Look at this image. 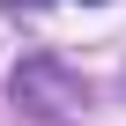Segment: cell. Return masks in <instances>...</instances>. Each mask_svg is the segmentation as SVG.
I'll return each mask as SVG.
<instances>
[{
  "instance_id": "7a4b0ae2",
  "label": "cell",
  "mask_w": 126,
  "mask_h": 126,
  "mask_svg": "<svg viewBox=\"0 0 126 126\" xmlns=\"http://www.w3.org/2000/svg\"><path fill=\"white\" fill-rule=\"evenodd\" d=\"M15 8H37V0H15ZM89 8H96V0H89Z\"/></svg>"
},
{
  "instance_id": "6da1fadb",
  "label": "cell",
  "mask_w": 126,
  "mask_h": 126,
  "mask_svg": "<svg viewBox=\"0 0 126 126\" xmlns=\"http://www.w3.org/2000/svg\"><path fill=\"white\" fill-rule=\"evenodd\" d=\"M15 104H30L45 119H67V111H82V82L59 67V59H22L15 67Z\"/></svg>"
}]
</instances>
